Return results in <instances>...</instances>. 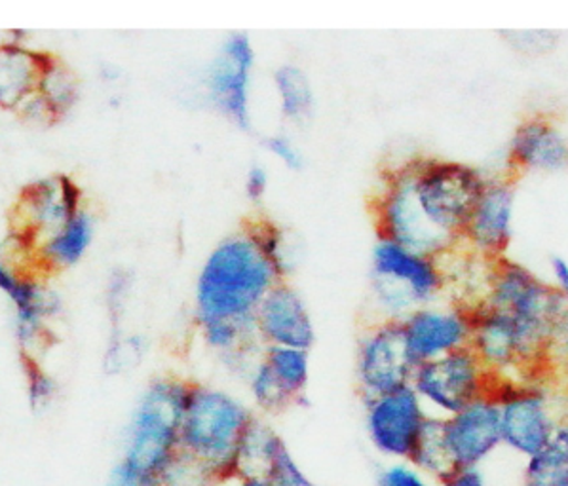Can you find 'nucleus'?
Here are the masks:
<instances>
[{
  "label": "nucleus",
  "instance_id": "obj_1",
  "mask_svg": "<svg viewBox=\"0 0 568 486\" xmlns=\"http://www.w3.org/2000/svg\"><path fill=\"white\" fill-rule=\"evenodd\" d=\"M280 282L284 280L278 270L244 223L219 240L200 266L194 285V325L234 323L255 331V312Z\"/></svg>",
  "mask_w": 568,
  "mask_h": 486
},
{
  "label": "nucleus",
  "instance_id": "obj_2",
  "mask_svg": "<svg viewBox=\"0 0 568 486\" xmlns=\"http://www.w3.org/2000/svg\"><path fill=\"white\" fill-rule=\"evenodd\" d=\"M191 381L165 375L154 378L141 395L126 429L124 450L111 475V486H159L181 453L179 435Z\"/></svg>",
  "mask_w": 568,
  "mask_h": 486
},
{
  "label": "nucleus",
  "instance_id": "obj_3",
  "mask_svg": "<svg viewBox=\"0 0 568 486\" xmlns=\"http://www.w3.org/2000/svg\"><path fill=\"white\" fill-rule=\"evenodd\" d=\"M257 414L240 397L212 384L192 382L181 424V453L204 464L217 483L234 477L236 454Z\"/></svg>",
  "mask_w": 568,
  "mask_h": 486
},
{
  "label": "nucleus",
  "instance_id": "obj_4",
  "mask_svg": "<svg viewBox=\"0 0 568 486\" xmlns=\"http://www.w3.org/2000/svg\"><path fill=\"white\" fill-rule=\"evenodd\" d=\"M369 296L375 320L402 323L415 310L447 298L442 261L377 237L371 251Z\"/></svg>",
  "mask_w": 568,
  "mask_h": 486
},
{
  "label": "nucleus",
  "instance_id": "obj_5",
  "mask_svg": "<svg viewBox=\"0 0 568 486\" xmlns=\"http://www.w3.org/2000/svg\"><path fill=\"white\" fill-rule=\"evenodd\" d=\"M479 304L508 314L548 355L568 316V304L551 283L508 256L490 266L487 291Z\"/></svg>",
  "mask_w": 568,
  "mask_h": 486
},
{
  "label": "nucleus",
  "instance_id": "obj_6",
  "mask_svg": "<svg viewBox=\"0 0 568 486\" xmlns=\"http://www.w3.org/2000/svg\"><path fill=\"white\" fill-rule=\"evenodd\" d=\"M409 164L413 192L429 223L460 242L469 213L489 175L474 165L442 159H415Z\"/></svg>",
  "mask_w": 568,
  "mask_h": 486
},
{
  "label": "nucleus",
  "instance_id": "obj_7",
  "mask_svg": "<svg viewBox=\"0 0 568 486\" xmlns=\"http://www.w3.org/2000/svg\"><path fill=\"white\" fill-rule=\"evenodd\" d=\"M371 213L377 237L390 240L407 250L443 259L460 247L456 237L447 236L424 215L413 192L407 162L384 171L371 200Z\"/></svg>",
  "mask_w": 568,
  "mask_h": 486
},
{
  "label": "nucleus",
  "instance_id": "obj_8",
  "mask_svg": "<svg viewBox=\"0 0 568 486\" xmlns=\"http://www.w3.org/2000/svg\"><path fill=\"white\" fill-rule=\"evenodd\" d=\"M490 375L471 350H460L415 368L410 388L436 418H449L495 389Z\"/></svg>",
  "mask_w": 568,
  "mask_h": 486
},
{
  "label": "nucleus",
  "instance_id": "obj_9",
  "mask_svg": "<svg viewBox=\"0 0 568 486\" xmlns=\"http://www.w3.org/2000/svg\"><path fill=\"white\" fill-rule=\"evenodd\" d=\"M257 53L250 34H226L205 67L202 88L213 111L240 130L252 128V90Z\"/></svg>",
  "mask_w": 568,
  "mask_h": 486
},
{
  "label": "nucleus",
  "instance_id": "obj_10",
  "mask_svg": "<svg viewBox=\"0 0 568 486\" xmlns=\"http://www.w3.org/2000/svg\"><path fill=\"white\" fill-rule=\"evenodd\" d=\"M493 395L500 407L503 447L525 458L540 450L562 421L556 397L538 378L496 381Z\"/></svg>",
  "mask_w": 568,
  "mask_h": 486
},
{
  "label": "nucleus",
  "instance_id": "obj_11",
  "mask_svg": "<svg viewBox=\"0 0 568 486\" xmlns=\"http://www.w3.org/2000/svg\"><path fill=\"white\" fill-rule=\"evenodd\" d=\"M415 368L417 363L409 355L399 323L373 320L362 328L354 373L357 392L364 399L410 386Z\"/></svg>",
  "mask_w": 568,
  "mask_h": 486
},
{
  "label": "nucleus",
  "instance_id": "obj_12",
  "mask_svg": "<svg viewBox=\"0 0 568 486\" xmlns=\"http://www.w3.org/2000/svg\"><path fill=\"white\" fill-rule=\"evenodd\" d=\"M365 432L377 453L409 462L432 414L410 386L364 399Z\"/></svg>",
  "mask_w": 568,
  "mask_h": 486
},
{
  "label": "nucleus",
  "instance_id": "obj_13",
  "mask_svg": "<svg viewBox=\"0 0 568 486\" xmlns=\"http://www.w3.org/2000/svg\"><path fill=\"white\" fill-rule=\"evenodd\" d=\"M399 325L413 362L423 365L469 348L474 317L466 304L443 298L415 310Z\"/></svg>",
  "mask_w": 568,
  "mask_h": 486
},
{
  "label": "nucleus",
  "instance_id": "obj_14",
  "mask_svg": "<svg viewBox=\"0 0 568 486\" xmlns=\"http://www.w3.org/2000/svg\"><path fill=\"white\" fill-rule=\"evenodd\" d=\"M516 184L509 175H493L477 198L460 245L485 261L504 259L514 240L516 224Z\"/></svg>",
  "mask_w": 568,
  "mask_h": 486
},
{
  "label": "nucleus",
  "instance_id": "obj_15",
  "mask_svg": "<svg viewBox=\"0 0 568 486\" xmlns=\"http://www.w3.org/2000/svg\"><path fill=\"white\" fill-rule=\"evenodd\" d=\"M443 441L456 472L479 469L490 454L503 447L500 407L493 392L443 418Z\"/></svg>",
  "mask_w": 568,
  "mask_h": 486
},
{
  "label": "nucleus",
  "instance_id": "obj_16",
  "mask_svg": "<svg viewBox=\"0 0 568 486\" xmlns=\"http://www.w3.org/2000/svg\"><path fill=\"white\" fill-rule=\"evenodd\" d=\"M255 336L263 348H297L311 352L316 342V325L301 291L290 282L263 298L255 312Z\"/></svg>",
  "mask_w": 568,
  "mask_h": 486
},
{
  "label": "nucleus",
  "instance_id": "obj_17",
  "mask_svg": "<svg viewBox=\"0 0 568 486\" xmlns=\"http://www.w3.org/2000/svg\"><path fill=\"white\" fill-rule=\"evenodd\" d=\"M514 173H554L568 165V138L556 120L535 114L517 125L509 143Z\"/></svg>",
  "mask_w": 568,
  "mask_h": 486
},
{
  "label": "nucleus",
  "instance_id": "obj_18",
  "mask_svg": "<svg viewBox=\"0 0 568 486\" xmlns=\"http://www.w3.org/2000/svg\"><path fill=\"white\" fill-rule=\"evenodd\" d=\"M84 210L82 191L67 175L33 184L23 198V217L27 219V237L42 236V245Z\"/></svg>",
  "mask_w": 568,
  "mask_h": 486
},
{
  "label": "nucleus",
  "instance_id": "obj_19",
  "mask_svg": "<svg viewBox=\"0 0 568 486\" xmlns=\"http://www.w3.org/2000/svg\"><path fill=\"white\" fill-rule=\"evenodd\" d=\"M0 291L12 301L18 314V338L23 346L39 338L44 327V317L60 310V301L53 293L39 287L37 283L20 277L0 261Z\"/></svg>",
  "mask_w": 568,
  "mask_h": 486
},
{
  "label": "nucleus",
  "instance_id": "obj_20",
  "mask_svg": "<svg viewBox=\"0 0 568 486\" xmlns=\"http://www.w3.org/2000/svg\"><path fill=\"white\" fill-rule=\"evenodd\" d=\"M50 60L42 53L16 44L0 47V107L20 109L39 92L40 80Z\"/></svg>",
  "mask_w": 568,
  "mask_h": 486
},
{
  "label": "nucleus",
  "instance_id": "obj_21",
  "mask_svg": "<svg viewBox=\"0 0 568 486\" xmlns=\"http://www.w3.org/2000/svg\"><path fill=\"white\" fill-rule=\"evenodd\" d=\"M282 119L290 124H304L316 109V93L308 74L295 63H282L272 74Z\"/></svg>",
  "mask_w": 568,
  "mask_h": 486
},
{
  "label": "nucleus",
  "instance_id": "obj_22",
  "mask_svg": "<svg viewBox=\"0 0 568 486\" xmlns=\"http://www.w3.org/2000/svg\"><path fill=\"white\" fill-rule=\"evenodd\" d=\"M525 486H568V418H562L546 445L527 458Z\"/></svg>",
  "mask_w": 568,
  "mask_h": 486
},
{
  "label": "nucleus",
  "instance_id": "obj_23",
  "mask_svg": "<svg viewBox=\"0 0 568 486\" xmlns=\"http://www.w3.org/2000/svg\"><path fill=\"white\" fill-rule=\"evenodd\" d=\"M93 240V217L87 210L77 213L58 234L42 245V261L50 269H71L87 255Z\"/></svg>",
  "mask_w": 568,
  "mask_h": 486
},
{
  "label": "nucleus",
  "instance_id": "obj_24",
  "mask_svg": "<svg viewBox=\"0 0 568 486\" xmlns=\"http://www.w3.org/2000/svg\"><path fill=\"white\" fill-rule=\"evenodd\" d=\"M282 441H284L282 435L268 422L263 421L261 416H255L252 426L247 427L244 439L240 443L234 477L265 479L268 462Z\"/></svg>",
  "mask_w": 568,
  "mask_h": 486
},
{
  "label": "nucleus",
  "instance_id": "obj_25",
  "mask_svg": "<svg viewBox=\"0 0 568 486\" xmlns=\"http://www.w3.org/2000/svg\"><path fill=\"white\" fill-rule=\"evenodd\" d=\"M263 362L285 392L301 403L311 382V352L297 348H263Z\"/></svg>",
  "mask_w": 568,
  "mask_h": 486
},
{
  "label": "nucleus",
  "instance_id": "obj_26",
  "mask_svg": "<svg viewBox=\"0 0 568 486\" xmlns=\"http://www.w3.org/2000/svg\"><path fill=\"white\" fill-rule=\"evenodd\" d=\"M409 464L420 469L423 474L428 475L432 479L437 480V483H443L447 477L455 474V466L450 462L445 441H443V418L429 416L417 448L410 456Z\"/></svg>",
  "mask_w": 568,
  "mask_h": 486
},
{
  "label": "nucleus",
  "instance_id": "obj_27",
  "mask_svg": "<svg viewBox=\"0 0 568 486\" xmlns=\"http://www.w3.org/2000/svg\"><path fill=\"white\" fill-rule=\"evenodd\" d=\"M252 229L253 236L257 237L261 250L271 259L274 269L278 270L282 280H290L291 272L295 269V245L290 240V234L282 224L268 217H253L245 221Z\"/></svg>",
  "mask_w": 568,
  "mask_h": 486
},
{
  "label": "nucleus",
  "instance_id": "obj_28",
  "mask_svg": "<svg viewBox=\"0 0 568 486\" xmlns=\"http://www.w3.org/2000/svg\"><path fill=\"white\" fill-rule=\"evenodd\" d=\"M247 392L252 395L253 405L263 414L285 413L287 408L295 407L297 403L285 392L284 386L272 375L263 357H258L255 365L245 375Z\"/></svg>",
  "mask_w": 568,
  "mask_h": 486
},
{
  "label": "nucleus",
  "instance_id": "obj_29",
  "mask_svg": "<svg viewBox=\"0 0 568 486\" xmlns=\"http://www.w3.org/2000/svg\"><path fill=\"white\" fill-rule=\"evenodd\" d=\"M39 92L55 119L77 103L79 84L65 65H61L58 60H50L40 80Z\"/></svg>",
  "mask_w": 568,
  "mask_h": 486
},
{
  "label": "nucleus",
  "instance_id": "obj_30",
  "mask_svg": "<svg viewBox=\"0 0 568 486\" xmlns=\"http://www.w3.org/2000/svg\"><path fill=\"white\" fill-rule=\"evenodd\" d=\"M212 472L185 453H179L168 466L159 486H217Z\"/></svg>",
  "mask_w": 568,
  "mask_h": 486
},
{
  "label": "nucleus",
  "instance_id": "obj_31",
  "mask_svg": "<svg viewBox=\"0 0 568 486\" xmlns=\"http://www.w3.org/2000/svg\"><path fill=\"white\" fill-rule=\"evenodd\" d=\"M265 480L271 486H316V483L306 475L298 462L293 458L285 441L272 454L271 462L265 472Z\"/></svg>",
  "mask_w": 568,
  "mask_h": 486
},
{
  "label": "nucleus",
  "instance_id": "obj_32",
  "mask_svg": "<svg viewBox=\"0 0 568 486\" xmlns=\"http://www.w3.org/2000/svg\"><path fill=\"white\" fill-rule=\"evenodd\" d=\"M145 350L146 344L143 336H124L122 333L111 336L109 350L105 354L106 373L109 375H120L128 368L135 367L143 360Z\"/></svg>",
  "mask_w": 568,
  "mask_h": 486
},
{
  "label": "nucleus",
  "instance_id": "obj_33",
  "mask_svg": "<svg viewBox=\"0 0 568 486\" xmlns=\"http://www.w3.org/2000/svg\"><path fill=\"white\" fill-rule=\"evenodd\" d=\"M132 293V276L126 270H114L113 276L106 283V310L113 323V336L120 335V322L124 316V310L128 306V298Z\"/></svg>",
  "mask_w": 568,
  "mask_h": 486
},
{
  "label": "nucleus",
  "instance_id": "obj_34",
  "mask_svg": "<svg viewBox=\"0 0 568 486\" xmlns=\"http://www.w3.org/2000/svg\"><path fill=\"white\" fill-rule=\"evenodd\" d=\"M27 373V394H29V405L33 411H44V408L53 402L58 386L50 376L42 371V368L33 362V360H26Z\"/></svg>",
  "mask_w": 568,
  "mask_h": 486
},
{
  "label": "nucleus",
  "instance_id": "obj_35",
  "mask_svg": "<svg viewBox=\"0 0 568 486\" xmlns=\"http://www.w3.org/2000/svg\"><path fill=\"white\" fill-rule=\"evenodd\" d=\"M378 486H439V483L409 462H394L378 475Z\"/></svg>",
  "mask_w": 568,
  "mask_h": 486
},
{
  "label": "nucleus",
  "instance_id": "obj_36",
  "mask_svg": "<svg viewBox=\"0 0 568 486\" xmlns=\"http://www.w3.org/2000/svg\"><path fill=\"white\" fill-rule=\"evenodd\" d=\"M265 149L271 152L272 159L291 171H301L304 168V152L287 133H272L265 139Z\"/></svg>",
  "mask_w": 568,
  "mask_h": 486
},
{
  "label": "nucleus",
  "instance_id": "obj_37",
  "mask_svg": "<svg viewBox=\"0 0 568 486\" xmlns=\"http://www.w3.org/2000/svg\"><path fill=\"white\" fill-rule=\"evenodd\" d=\"M271 189V175L265 165L253 164L244 178V192L252 204H261Z\"/></svg>",
  "mask_w": 568,
  "mask_h": 486
},
{
  "label": "nucleus",
  "instance_id": "obj_38",
  "mask_svg": "<svg viewBox=\"0 0 568 486\" xmlns=\"http://www.w3.org/2000/svg\"><path fill=\"white\" fill-rule=\"evenodd\" d=\"M549 371H556L568 382V316L557 333L551 355H549Z\"/></svg>",
  "mask_w": 568,
  "mask_h": 486
},
{
  "label": "nucleus",
  "instance_id": "obj_39",
  "mask_svg": "<svg viewBox=\"0 0 568 486\" xmlns=\"http://www.w3.org/2000/svg\"><path fill=\"white\" fill-rule=\"evenodd\" d=\"M549 283L568 304V261L562 256H551L549 261Z\"/></svg>",
  "mask_w": 568,
  "mask_h": 486
},
{
  "label": "nucleus",
  "instance_id": "obj_40",
  "mask_svg": "<svg viewBox=\"0 0 568 486\" xmlns=\"http://www.w3.org/2000/svg\"><path fill=\"white\" fill-rule=\"evenodd\" d=\"M439 486H487V480L479 469H458Z\"/></svg>",
  "mask_w": 568,
  "mask_h": 486
},
{
  "label": "nucleus",
  "instance_id": "obj_41",
  "mask_svg": "<svg viewBox=\"0 0 568 486\" xmlns=\"http://www.w3.org/2000/svg\"><path fill=\"white\" fill-rule=\"evenodd\" d=\"M217 486H271L261 477H231V479L219 483Z\"/></svg>",
  "mask_w": 568,
  "mask_h": 486
},
{
  "label": "nucleus",
  "instance_id": "obj_42",
  "mask_svg": "<svg viewBox=\"0 0 568 486\" xmlns=\"http://www.w3.org/2000/svg\"><path fill=\"white\" fill-rule=\"evenodd\" d=\"M109 486H111V485H109Z\"/></svg>",
  "mask_w": 568,
  "mask_h": 486
}]
</instances>
